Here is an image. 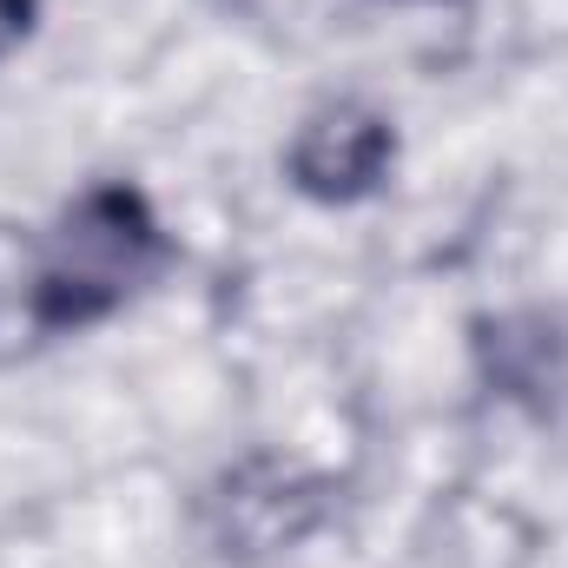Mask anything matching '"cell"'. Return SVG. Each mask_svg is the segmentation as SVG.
<instances>
[{"label":"cell","instance_id":"3","mask_svg":"<svg viewBox=\"0 0 568 568\" xmlns=\"http://www.w3.org/2000/svg\"><path fill=\"white\" fill-rule=\"evenodd\" d=\"M33 33V0H0V60Z\"/></svg>","mask_w":568,"mask_h":568},{"label":"cell","instance_id":"2","mask_svg":"<svg viewBox=\"0 0 568 568\" xmlns=\"http://www.w3.org/2000/svg\"><path fill=\"white\" fill-rule=\"evenodd\" d=\"M390 159H397V133L377 106L324 100L297 120V133L284 145V179L317 205H351L390 179Z\"/></svg>","mask_w":568,"mask_h":568},{"label":"cell","instance_id":"4","mask_svg":"<svg viewBox=\"0 0 568 568\" xmlns=\"http://www.w3.org/2000/svg\"><path fill=\"white\" fill-rule=\"evenodd\" d=\"M410 7H443V0H410Z\"/></svg>","mask_w":568,"mask_h":568},{"label":"cell","instance_id":"1","mask_svg":"<svg viewBox=\"0 0 568 568\" xmlns=\"http://www.w3.org/2000/svg\"><path fill=\"white\" fill-rule=\"evenodd\" d=\"M165 258H172V239L140 185H126V179L87 185L33 245L27 324L33 331H87V324L113 317L120 304H133L165 272Z\"/></svg>","mask_w":568,"mask_h":568}]
</instances>
